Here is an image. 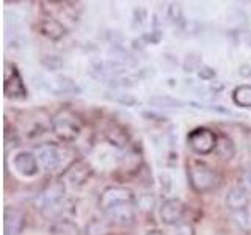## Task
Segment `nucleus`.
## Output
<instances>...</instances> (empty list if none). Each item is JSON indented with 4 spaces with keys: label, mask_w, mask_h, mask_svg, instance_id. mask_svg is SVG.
<instances>
[{
    "label": "nucleus",
    "mask_w": 251,
    "mask_h": 235,
    "mask_svg": "<svg viewBox=\"0 0 251 235\" xmlns=\"http://www.w3.org/2000/svg\"><path fill=\"white\" fill-rule=\"evenodd\" d=\"M187 177L188 184L196 193H209L217 188L220 182L217 172L201 160H192L187 164Z\"/></svg>",
    "instance_id": "nucleus-1"
},
{
    "label": "nucleus",
    "mask_w": 251,
    "mask_h": 235,
    "mask_svg": "<svg viewBox=\"0 0 251 235\" xmlns=\"http://www.w3.org/2000/svg\"><path fill=\"white\" fill-rule=\"evenodd\" d=\"M50 125L52 132L58 137V140L65 141V143H73L82 132L80 121L69 110H60L57 115H53Z\"/></svg>",
    "instance_id": "nucleus-2"
},
{
    "label": "nucleus",
    "mask_w": 251,
    "mask_h": 235,
    "mask_svg": "<svg viewBox=\"0 0 251 235\" xmlns=\"http://www.w3.org/2000/svg\"><path fill=\"white\" fill-rule=\"evenodd\" d=\"M188 146L198 155H207L210 152H215L218 137L215 135L214 130L206 129V127H198L193 129L187 137Z\"/></svg>",
    "instance_id": "nucleus-3"
},
{
    "label": "nucleus",
    "mask_w": 251,
    "mask_h": 235,
    "mask_svg": "<svg viewBox=\"0 0 251 235\" xmlns=\"http://www.w3.org/2000/svg\"><path fill=\"white\" fill-rule=\"evenodd\" d=\"M65 193H66L65 180H53V182L47 184L41 190V193L38 194V198L35 199L36 209L44 212L47 209L58 206V204H61L63 198H65Z\"/></svg>",
    "instance_id": "nucleus-4"
},
{
    "label": "nucleus",
    "mask_w": 251,
    "mask_h": 235,
    "mask_svg": "<svg viewBox=\"0 0 251 235\" xmlns=\"http://www.w3.org/2000/svg\"><path fill=\"white\" fill-rule=\"evenodd\" d=\"M3 93L8 99H14V100L27 97V88H25V85H24V80L19 74V70L14 65H10V63L5 65Z\"/></svg>",
    "instance_id": "nucleus-5"
},
{
    "label": "nucleus",
    "mask_w": 251,
    "mask_h": 235,
    "mask_svg": "<svg viewBox=\"0 0 251 235\" xmlns=\"http://www.w3.org/2000/svg\"><path fill=\"white\" fill-rule=\"evenodd\" d=\"M35 157L44 171H55L60 168L63 162V151L57 144H39L35 147Z\"/></svg>",
    "instance_id": "nucleus-6"
},
{
    "label": "nucleus",
    "mask_w": 251,
    "mask_h": 235,
    "mask_svg": "<svg viewBox=\"0 0 251 235\" xmlns=\"http://www.w3.org/2000/svg\"><path fill=\"white\" fill-rule=\"evenodd\" d=\"M110 223L116 226H129L135 218V201H124L104 212Z\"/></svg>",
    "instance_id": "nucleus-7"
},
{
    "label": "nucleus",
    "mask_w": 251,
    "mask_h": 235,
    "mask_svg": "<svg viewBox=\"0 0 251 235\" xmlns=\"http://www.w3.org/2000/svg\"><path fill=\"white\" fill-rule=\"evenodd\" d=\"M124 201H135V196L132 194L130 190H127V188H124V187L110 185V187H105L99 196V209L102 212H105L107 209Z\"/></svg>",
    "instance_id": "nucleus-8"
},
{
    "label": "nucleus",
    "mask_w": 251,
    "mask_h": 235,
    "mask_svg": "<svg viewBox=\"0 0 251 235\" xmlns=\"http://www.w3.org/2000/svg\"><path fill=\"white\" fill-rule=\"evenodd\" d=\"M159 213H160V219L163 224L177 226L184 218L185 206H184V202L177 198H168L162 202Z\"/></svg>",
    "instance_id": "nucleus-9"
},
{
    "label": "nucleus",
    "mask_w": 251,
    "mask_h": 235,
    "mask_svg": "<svg viewBox=\"0 0 251 235\" xmlns=\"http://www.w3.org/2000/svg\"><path fill=\"white\" fill-rule=\"evenodd\" d=\"M44 88L52 93L53 96H65V94H78L82 88L78 86L73 78L65 75H57L52 78H44L41 82Z\"/></svg>",
    "instance_id": "nucleus-10"
},
{
    "label": "nucleus",
    "mask_w": 251,
    "mask_h": 235,
    "mask_svg": "<svg viewBox=\"0 0 251 235\" xmlns=\"http://www.w3.org/2000/svg\"><path fill=\"white\" fill-rule=\"evenodd\" d=\"M13 166L24 177H33L39 172V163L36 160L35 154L27 152V151H22L14 155Z\"/></svg>",
    "instance_id": "nucleus-11"
},
{
    "label": "nucleus",
    "mask_w": 251,
    "mask_h": 235,
    "mask_svg": "<svg viewBox=\"0 0 251 235\" xmlns=\"http://www.w3.org/2000/svg\"><path fill=\"white\" fill-rule=\"evenodd\" d=\"M25 226V215L21 210L6 207L3 213V235H21Z\"/></svg>",
    "instance_id": "nucleus-12"
},
{
    "label": "nucleus",
    "mask_w": 251,
    "mask_h": 235,
    "mask_svg": "<svg viewBox=\"0 0 251 235\" xmlns=\"http://www.w3.org/2000/svg\"><path fill=\"white\" fill-rule=\"evenodd\" d=\"M225 204L226 207L229 209L231 213L234 212H239V210H243V209H248L250 207V193L245 187L242 185H237L231 188L229 191H227L226 198H225Z\"/></svg>",
    "instance_id": "nucleus-13"
},
{
    "label": "nucleus",
    "mask_w": 251,
    "mask_h": 235,
    "mask_svg": "<svg viewBox=\"0 0 251 235\" xmlns=\"http://www.w3.org/2000/svg\"><path fill=\"white\" fill-rule=\"evenodd\" d=\"M38 28V33L50 39V41H58V39H61L63 36L66 35V28L65 25H63L61 22L55 21V19H43L41 22L36 25Z\"/></svg>",
    "instance_id": "nucleus-14"
},
{
    "label": "nucleus",
    "mask_w": 251,
    "mask_h": 235,
    "mask_svg": "<svg viewBox=\"0 0 251 235\" xmlns=\"http://www.w3.org/2000/svg\"><path fill=\"white\" fill-rule=\"evenodd\" d=\"M90 172L91 171H90L88 164H85L82 162H77L66 171V180L69 184H73L74 187H80L85 184V180L90 176Z\"/></svg>",
    "instance_id": "nucleus-15"
},
{
    "label": "nucleus",
    "mask_w": 251,
    "mask_h": 235,
    "mask_svg": "<svg viewBox=\"0 0 251 235\" xmlns=\"http://www.w3.org/2000/svg\"><path fill=\"white\" fill-rule=\"evenodd\" d=\"M105 138L108 143H112L113 146H118V147H124V146H127L129 143V135H127V132H126L121 125H110V127L107 129L105 132Z\"/></svg>",
    "instance_id": "nucleus-16"
},
{
    "label": "nucleus",
    "mask_w": 251,
    "mask_h": 235,
    "mask_svg": "<svg viewBox=\"0 0 251 235\" xmlns=\"http://www.w3.org/2000/svg\"><path fill=\"white\" fill-rule=\"evenodd\" d=\"M215 154L220 160H223V162H227V160H231L234 154H235V147H234V143L232 141L222 135V137H218V141H217V147H215Z\"/></svg>",
    "instance_id": "nucleus-17"
},
{
    "label": "nucleus",
    "mask_w": 251,
    "mask_h": 235,
    "mask_svg": "<svg viewBox=\"0 0 251 235\" xmlns=\"http://www.w3.org/2000/svg\"><path fill=\"white\" fill-rule=\"evenodd\" d=\"M232 102L242 108H251V85H239L232 91Z\"/></svg>",
    "instance_id": "nucleus-18"
},
{
    "label": "nucleus",
    "mask_w": 251,
    "mask_h": 235,
    "mask_svg": "<svg viewBox=\"0 0 251 235\" xmlns=\"http://www.w3.org/2000/svg\"><path fill=\"white\" fill-rule=\"evenodd\" d=\"M149 104L159 108H182L185 105V102L171 96H162L160 94V96H154L149 99Z\"/></svg>",
    "instance_id": "nucleus-19"
},
{
    "label": "nucleus",
    "mask_w": 251,
    "mask_h": 235,
    "mask_svg": "<svg viewBox=\"0 0 251 235\" xmlns=\"http://www.w3.org/2000/svg\"><path fill=\"white\" fill-rule=\"evenodd\" d=\"M52 235H80L78 234V227L69 221V219H61V221L55 223L50 229Z\"/></svg>",
    "instance_id": "nucleus-20"
},
{
    "label": "nucleus",
    "mask_w": 251,
    "mask_h": 235,
    "mask_svg": "<svg viewBox=\"0 0 251 235\" xmlns=\"http://www.w3.org/2000/svg\"><path fill=\"white\" fill-rule=\"evenodd\" d=\"M231 215H232L234 223L237 224L243 232H251V210H250V207L239 210V212H234Z\"/></svg>",
    "instance_id": "nucleus-21"
},
{
    "label": "nucleus",
    "mask_w": 251,
    "mask_h": 235,
    "mask_svg": "<svg viewBox=\"0 0 251 235\" xmlns=\"http://www.w3.org/2000/svg\"><path fill=\"white\" fill-rule=\"evenodd\" d=\"M168 19L173 24H176L177 27L182 25V24L185 22L182 6H180L179 3H170V6H168Z\"/></svg>",
    "instance_id": "nucleus-22"
},
{
    "label": "nucleus",
    "mask_w": 251,
    "mask_h": 235,
    "mask_svg": "<svg viewBox=\"0 0 251 235\" xmlns=\"http://www.w3.org/2000/svg\"><path fill=\"white\" fill-rule=\"evenodd\" d=\"M105 97L113 100V102H118V104H123V105H133L137 104V99L132 96V94H126V93H118V94H105Z\"/></svg>",
    "instance_id": "nucleus-23"
},
{
    "label": "nucleus",
    "mask_w": 251,
    "mask_h": 235,
    "mask_svg": "<svg viewBox=\"0 0 251 235\" xmlns=\"http://www.w3.org/2000/svg\"><path fill=\"white\" fill-rule=\"evenodd\" d=\"M198 75L200 78H202V80H214V77H215V70L209 68V66H200L198 68Z\"/></svg>",
    "instance_id": "nucleus-24"
},
{
    "label": "nucleus",
    "mask_w": 251,
    "mask_h": 235,
    "mask_svg": "<svg viewBox=\"0 0 251 235\" xmlns=\"http://www.w3.org/2000/svg\"><path fill=\"white\" fill-rule=\"evenodd\" d=\"M177 235H195L193 227L190 224H177Z\"/></svg>",
    "instance_id": "nucleus-25"
},
{
    "label": "nucleus",
    "mask_w": 251,
    "mask_h": 235,
    "mask_svg": "<svg viewBox=\"0 0 251 235\" xmlns=\"http://www.w3.org/2000/svg\"><path fill=\"white\" fill-rule=\"evenodd\" d=\"M145 18H146V11L138 16V11L137 10H133V25H143V22H145Z\"/></svg>",
    "instance_id": "nucleus-26"
},
{
    "label": "nucleus",
    "mask_w": 251,
    "mask_h": 235,
    "mask_svg": "<svg viewBox=\"0 0 251 235\" xmlns=\"http://www.w3.org/2000/svg\"><path fill=\"white\" fill-rule=\"evenodd\" d=\"M247 184H248V187L251 188V169L247 172Z\"/></svg>",
    "instance_id": "nucleus-27"
},
{
    "label": "nucleus",
    "mask_w": 251,
    "mask_h": 235,
    "mask_svg": "<svg viewBox=\"0 0 251 235\" xmlns=\"http://www.w3.org/2000/svg\"><path fill=\"white\" fill-rule=\"evenodd\" d=\"M146 235H163V232H160V231H151V232H148Z\"/></svg>",
    "instance_id": "nucleus-28"
}]
</instances>
